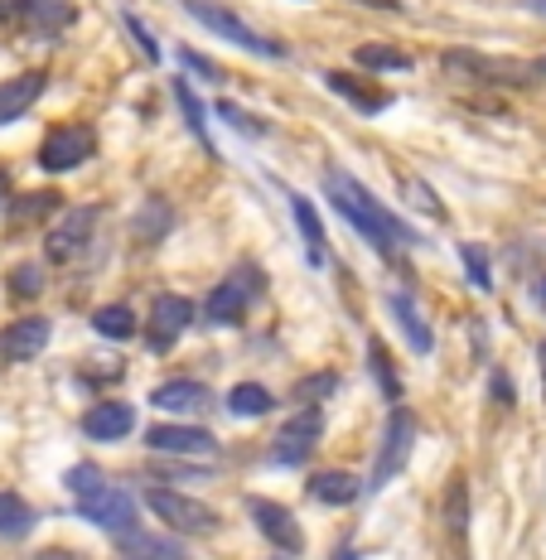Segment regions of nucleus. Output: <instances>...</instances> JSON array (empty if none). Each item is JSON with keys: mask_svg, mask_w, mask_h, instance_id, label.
Here are the masks:
<instances>
[{"mask_svg": "<svg viewBox=\"0 0 546 560\" xmlns=\"http://www.w3.org/2000/svg\"><path fill=\"white\" fill-rule=\"evenodd\" d=\"M194 324V300L189 295H155L150 305V348L165 353L184 338V329Z\"/></svg>", "mask_w": 546, "mask_h": 560, "instance_id": "10", "label": "nucleus"}, {"mask_svg": "<svg viewBox=\"0 0 546 560\" xmlns=\"http://www.w3.org/2000/svg\"><path fill=\"white\" fill-rule=\"evenodd\" d=\"M257 295H262V271L257 266H242V271H232L228 280L213 285V295L204 300V314L213 324H237Z\"/></svg>", "mask_w": 546, "mask_h": 560, "instance_id": "6", "label": "nucleus"}, {"mask_svg": "<svg viewBox=\"0 0 546 560\" xmlns=\"http://www.w3.org/2000/svg\"><path fill=\"white\" fill-rule=\"evenodd\" d=\"M73 15H78L73 0H30V20H34V30H44V34L68 30Z\"/></svg>", "mask_w": 546, "mask_h": 560, "instance_id": "24", "label": "nucleus"}, {"mask_svg": "<svg viewBox=\"0 0 546 560\" xmlns=\"http://www.w3.org/2000/svg\"><path fill=\"white\" fill-rule=\"evenodd\" d=\"M92 329H97L102 338H136L141 319L131 314V305H102L97 314H92Z\"/></svg>", "mask_w": 546, "mask_h": 560, "instance_id": "23", "label": "nucleus"}, {"mask_svg": "<svg viewBox=\"0 0 546 560\" xmlns=\"http://www.w3.org/2000/svg\"><path fill=\"white\" fill-rule=\"evenodd\" d=\"M39 276H44V271H39V266H34V261L15 266V285H10V290H15L20 300H34V295H39V290H44V280H39Z\"/></svg>", "mask_w": 546, "mask_h": 560, "instance_id": "33", "label": "nucleus"}, {"mask_svg": "<svg viewBox=\"0 0 546 560\" xmlns=\"http://www.w3.org/2000/svg\"><path fill=\"white\" fill-rule=\"evenodd\" d=\"M126 30L136 34V44H141V49H146V58H160V44H155V39H150V34H146V25H141V20H131V15H126Z\"/></svg>", "mask_w": 546, "mask_h": 560, "instance_id": "35", "label": "nucleus"}, {"mask_svg": "<svg viewBox=\"0 0 546 560\" xmlns=\"http://www.w3.org/2000/svg\"><path fill=\"white\" fill-rule=\"evenodd\" d=\"M358 5H373V10H397V0H358Z\"/></svg>", "mask_w": 546, "mask_h": 560, "instance_id": "40", "label": "nucleus"}, {"mask_svg": "<svg viewBox=\"0 0 546 560\" xmlns=\"http://www.w3.org/2000/svg\"><path fill=\"white\" fill-rule=\"evenodd\" d=\"M542 387H546V343H542Z\"/></svg>", "mask_w": 546, "mask_h": 560, "instance_id": "42", "label": "nucleus"}, {"mask_svg": "<svg viewBox=\"0 0 546 560\" xmlns=\"http://www.w3.org/2000/svg\"><path fill=\"white\" fill-rule=\"evenodd\" d=\"M493 392H498V401H503V406H513V382H508V377H493Z\"/></svg>", "mask_w": 546, "mask_h": 560, "instance_id": "38", "label": "nucleus"}, {"mask_svg": "<svg viewBox=\"0 0 546 560\" xmlns=\"http://www.w3.org/2000/svg\"><path fill=\"white\" fill-rule=\"evenodd\" d=\"M126 541H131L126 560H189L174 541H155V536H141V532H126Z\"/></svg>", "mask_w": 546, "mask_h": 560, "instance_id": "28", "label": "nucleus"}, {"mask_svg": "<svg viewBox=\"0 0 546 560\" xmlns=\"http://www.w3.org/2000/svg\"><path fill=\"white\" fill-rule=\"evenodd\" d=\"M406 194L416 198V208H421V213H435V218H440V198H435V189H426L421 179H406Z\"/></svg>", "mask_w": 546, "mask_h": 560, "instance_id": "34", "label": "nucleus"}, {"mask_svg": "<svg viewBox=\"0 0 546 560\" xmlns=\"http://www.w3.org/2000/svg\"><path fill=\"white\" fill-rule=\"evenodd\" d=\"M58 203H63V198H58V194H30L25 203L15 208V218H20V223H30V218H49Z\"/></svg>", "mask_w": 546, "mask_h": 560, "instance_id": "32", "label": "nucleus"}, {"mask_svg": "<svg viewBox=\"0 0 546 560\" xmlns=\"http://www.w3.org/2000/svg\"><path fill=\"white\" fill-rule=\"evenodd\" d=\"M460 261H464V271H469L474 290H493V271H489V256H484V247L464 242V247H460Z\"/></svg>", "mask_w": 546, "mask_h": 560, "instance_id": "29", "label": "nucleus"}, {"mask_svg": "<svg viewBox=\"0 0 546 560\" xmlns=\"http://www.w3.org/2000/svg\"><path fill=\"white\" fill-rule=\"evenodd\" d=\"M146 508L155 512L165 527L184 532V536H213L218 532V512L194 503V498L174 493V488H146Z\"/></svg>", "mask_w": 546, "mask_h": 560, "instance_id": "4", "label": "nucleus"}, {"mask_svg": "<svg viewBox=\"0 0 546 560\" xmlns=\"http://www.w3.org/2000/svg\"><path fill=\"white\" fill-rule=\"evenodd\" d=\"M179 58H184V63H189V68H194V73H204V78H218V63H208V58H199V54H189V49H184Z\"/></svg>", "mask_w": 546, "mask_h": 560, "instance_id": "37", "label": "nucleus"}, {"mask_svg": "<svg viewBox=\"0 0 546 560\" xmlns=\"http://www.w3.org/2000/svg\"><path fill=\"white\" fill-rule=\"evenodd\" d=\"M320 435H324V416L320 411L290 416L286 425H281V435H276V445H271V459L281 464V469H295V464H305L310 454H315Z\"/></svg>", "mask_w": 546, "mask_h": 560, "instance_id": "9", "label": "nucleus"}, {"mask_svg": "<svg viewBox=\"0 0 546 560\" xmlns=\"http://www.w3.org/2000/svg\"><path fill=\"white\" fill-rule=\"evenodd\" d=\"M146 445L155 454H184V459H213L218 454V435L199 425H150Z\"/></svg>", "mask_w": 546, "mask_h": 560, "instance_id": "11", "label": "nucleus"}, {"mask_svg": "<svg viewBox=\"0 0 546 560\" xmlns=\"http://www.w3.org/2000/svg\"><path fill=\"white\" fill-rule=\"evenodd\" d=\"M368 358H373V372H377L382 392H387V401H397V396H402V377L387 368V348H382L377 338H373V343H368Z\"/></svg>", "mask_w": 546, "mask_h": 560, "instance_id": "30", "label": "nucleus"}, {"mask_svg": "<svg viewBox=\"0 0 546 560\" xmlns=\"http://www.w3.org/2000/svg\"><path fill=\"white\" fill-rule=\"evenodd\" d=\"M34 522H39V512H34L20 493H0V536L5 541H25L34 532Z\"/></svg>", "mask_w": 546, "mask_h": 560, "instance_id": "20", "label": "nucleus"}, {"mask_svg": "<svg viewBox=\"0 0 546 560\" xmlns=\"http://www.w3.org/2000/svg\"><path fill=\"white\" fill-rule=\"evenodd\" d=\"M63 483H68V493L78 498V512H83L92 527H102V532H112V536L136 532V503H131V493H126L121 483H112V478L102 474L97 464H73Z\"/></svg>", "mask_w": 546, "mask_h": 560, "instance_id": "2", "label": "nucleus"}, {"mask_svg": "<svg viewBox=\"0 0 546 560\" xmlns=\"http://www.w3.org/2000/svg\"><path fill=\"white\" fill-rule=\"evenodd\" d=\"M5 198H10V170H5V165H0V208H10V203H5Z\"/></svg>", "mask_w": 546, "mask_h": 560, "instance_id": "39", "label": "nucleus"}, {"mask_svg": "<svg viewBox=\"0 0 546 560\" xmlns=\"http://www.w3.org/2000/svg\"><path fill=\"white\" fill-rule=\"evenodd\" d=\"M30 15V0H0V20H5V25H10V20H25Z\"/></svg>", "mask_w": 546, "mask_h": 560, "instance_id": "36", "label": "nucleus"}, {"mask_svg": "<svg viewBox=\"0 0 546 560\" xmlns=\"http://www.w3.org/2000/svg\"><path fill=\"white\" fill-rule=\"evenodd\" d=\"M247 512H252V522L262 527V536L281 556H300V551H305V532H300L295 512H290L286 503H271V498H247Z\"/></svg>", "mask_w": 546, "mask_h": 560, "instance_id": "8", "label": "nucleus"}, {"mask_svg": "<svg viewBox=\"0 0 546 560\" xmlns=\"http://www.w3.org/2000/svg\"><path fill=\"white\" fill-rule=\"evenodd\" d=\"M136 430V406H126V401H102V406H92V411L83 416V435L88 440H126Z\"/></svg>", "mask_w": 546, "mask_h": 560, "instance_id": "14", "label": "nucleus"}, {"mask_svg": "<svg viewBox=\"0 0 546 560\" xmlns=\"http://www.w3.org/2000/svg\"><path fill=\"white\" fill-rule=\"evenodd\" d=\"M411 450H416V416L397 406V411L387 416V430H382V445H377V459H373V488H387L392 478L406 469Z\"/></svg>", "mask_w": 546, "mask_h": 560, "instance_id": "5", "label": "nucleus"}, {"mask_svg": "<svg viewBox=\"0 0 546 560\" xmlns=\"http://www.w3.org/2000/svg\"><path fill=\"white\" fill-rule=\"evenodd\" d=\"M387 314L397 319V329L406 334V343H411V353H431L435 348V334H431V319L421 314V305H416L406 290H397V295H387Z\"/></svg>", "mask_w": 546, "mask_h": 560, "instance_id": "15", "label": "nucleus"}, {"mask_svg": "<svg viewBox=\"0 0 546 560\" xmlns=\"http://www.w3.org/2000/svg\"><path fill=\"white\" fill-rule=\"evenodd\" d=\"M92 228H97V208H73V213H68L63 223L44 237V242H49V247H44V252H49V261H58V266L78 261V256L88 252V242H92Z\"/></svg>", "mask_w": 546, "mask_h": 560, "instance_id": "13", "label": "nucleus"}, {"mask_svg": "<svg viewBox=\"0 0 546 560\" xmlns=\"http://www.w3.org/2000/svg\"><path fill=\"white\" fill-rule=\"evenodd\" d=\"M174 102H179V112H184V121H189V131L199 136V145L213 150V136H208V126H204V102L194 97V88H189V83H174Z\"/></svg>", "mask_w": 546, "mask_h": 560, "instance_id": "27", "label": "nucleus"}, {"mask_svg": "<svg viewBox=\"0 0 546 560\" xmlns=\"http://www.w3.org/2000/svg\"><path fill=\"white\" fill-rule=\"evenodd\" d=\"M324 198H329V203L339 208L344 223L353 228L373 252H382V256H397L402 247H411V242H416L411 232H406L397 218H392V208L377 203V198L368 194L363 184L353 179V174H344L339 165L324 170Z\"/></svg>", "mask_w": 546, "mask_h": 560, "instance_id": "1", "label": "nucleus"}, {"mask_svg": "<svg viewBox=\"0 0 546 560\" xmlns=\"http://www.w3.org/2000/svg\"><path fill=\"white\" fill-rule=\"evenodd\" d=\"M150 401H155V411L199 416L208 406V387H204V382H189V377H174V382H160V387L150 392Z\"/></svg>", "mask_w": 546, "mask_h": 560, "instance_id": "17", "label": "nucleus"}, {"mask_svg": "<svg viewBox=\"0 0 546 560\" xmlns=\"http://www.w3.org/2000/svg\"><path fill=\"white\" fill-rule=\"evenodd\" d=\"M49 338H54V324L44 319V314H25V319L5 324V334H0V358H5V363H30V358L44 353Z\"/></svg>", "mask_w": 546, "mask_h": 560, "instance_id": "12", "label": "nucleus"}, {"mask_svg": "<svg viewBox=\"0 0 546 560\" xmlns=\"http://www.w3.org/2000/svg\"><path fill=\"white\" fill-rule=\"evenodd\" d=\"M522 5H527V10H537V15L546 20V0H522Z\"/></svg>", "mask_w": 546, "mask_h": 560, "instance_id": "41", "label": "nucleus"}, {"mask_svg": "<svg viewBox=\"0 0 546 560\" xmlns=\"http://www.w3.org/2000/svg\"><path fill=\"white\" fill-rule=\"evenodd\" d=\"M286 198H290V213H295L300 237H305V261L310 266H324V261H329V237H324V223H320L315 203H310L305 194H286Z\"/></svg>", "mask_w": 546, "mask_h": 560, "instance_id": "18", "label": "nucleus"}, {"mask_svg": "<svg viewBox=\"0 0 546 560\" xmlns=\"http://www.w3.org/2000/svg\"><path fill=\"white\" fill-rule=\"evenodd\" d=\"M92 150H97V136H92L88 126H54V131L44 136V145H39V170L68 174V170L88 165Z\"/></svg>", "mask_w": 546, "mask_h": 560, "instance_id": "7", "label": "nucleus"}, {"mask_svg": "<svg viewBox=\"0 0 546 560\" xmlns=\"http://www.w3.org/2000/svg\"><path fill=\"white\" fill-rule=\"evenodd\" d=\"M218 116H223V121H232L242 136H252V140H262V136H266V126L257 121V116H247V112H242L237 102H218Z\"/></svg>", "mask_w": 546, "mask_h": 560, "instance_id": "31", "label": "nucleus"}, {"mask_svg": "<svg viewBox=\"0 0 546 560\" xmlns=\"http://www.w3.org/2000/svg\"><path fill=\"white\" fill-rule=\"evenodd\" d=\"M44 88H49L44 73H20V78H10V83H0V126L20 121V116L44 97Z\"/></svg>", "mask_w": 546, "mask_h": 560, "instance_id": "16", "label": "nucleus"}, {"mask_svg": "<svg viewBox=\"0 0 546 560\" xmlns=\"http://www.w3.org/2000/svg\"><path fill=\"white\" fill-rule=\"evenodd\" d=\"M305 493L315 498V503H324V508H344V503H353V498L363 493V483H358L353 474H344V469H324V474L305 478Z\"/></svg>", "mask_w": 546, "mask_h": 560, "instance_id": "19", "label": "nucleus"}, {"mask_svg": "<svg viewBox=\"0 0 546 560\" xmlns=\"http://www.w3.org/2000/svg\"><path fill=\"white\" fill-rule=\"evenodd\" d=\"M324 83H329L334 92H339L344 102H353L358 112H368V116H377V112L392 102L387 92H368V83H358V78H348V73H329V78H324Z\"/></svg>", "mask_w": 546, "mask_h": 560, "instance_id": "22", "label": "nucleus"}, {"mask_svg": "<svg viewBox=\"0 0 546 560\" xmlns=\"http://www.w3.org/2000/svg\"><path fill=\"white\" fill-rule=\"evenodd\" d=\"M464 512H469L464 478H450V488H445V527H450V541H455V556H460V546H464Z\"/></svg>", "mask_w": 546, "mask_h": 560, "instance_id": "26", "label": "nucleus"}, {"mask_svg": "<svg viewBox=\"0 0 546 560\" xmlns=\"http://www.w3.org/2000/svg\"><path fill=\"white\" fill-rule=\"evenodd\" d=\"M542 305H546V280H542Z\"/></svg>", "mask_w": 546, "mask_h": 560, "instance_id": "43", "label": "nucleus"}, {"mask_svg": "<svg viewBox=\"0 0 546 560\" xmlns=\"http://www.w3.org/2000/svg\"><path fill=\"white\" fill-rule=\"evenodd\" d=\"M358 63L373 68V73H406V68H411V54L392 49V44H363V49H358Z\"/></svg>", "mask_w": 546, "mask_h": 560, "instance_id": "25", "label": "nucleus"}, {"mask_svg": "<svg viewBox=\"0 0 546 560\" xmlns=\"http://www.w3.org/2000/svg\"><path fill=\"white\" fill-rule=\"evenodd\" d=\"M184 5H189V15L199 20V25L213 30L218 39L237 44V49H247V54H257V58H286V44H276V39H266V34H257L252 25H242L237 15H228V10L213 5V0H184Z\"/></svg>", "mask_w": 546, "mask_h": 560, "instance_id": "3", "label": "nucleus"}, {"mask_svg": "<svg viewBox=\"0 0 546 560\" xmlns=\"http://www.w3.org/2000/svg\"><path fill=\"white\" fill-rule=\"evenodd\" d=\"M276 406V396L262 387V382H237V387L228 392V411L237 416V420H257V416H266Z\"/></svg>", "mask_w": 546, "mask_h": 560, "instance_id": "21", "label": "nucleus"}]
</instances>
